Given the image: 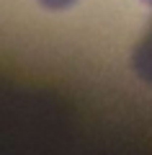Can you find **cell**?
<instances>
[{
  "mask_svg": "<svg viewBox=\"0 0 152 155\" xmlns=\"http://www.w3.org/2000/svg\"><path fill=\"white\" fill-rule=\"evenodd\" d=\"M77 0H39V5L47 8V11H67V8H72Z\"/></svg>",
  "mask_w": 152,
  "mask_h": 155,
  "instance_id": "obj_2",
  "label": "cell"
},
{
  "mask_svg": "<svg viewBox=\"0 0 152 155\" xmlns=\"http://www.w3.org/2000/svg\"><path fill=\"white\" fill-rule=\"evenodd\" d=\"M142 3H147V5H152V0H142Z\"/></svg>",
  "mask_w": 152,
  "mask_h": 155,
  "instance_id": "obj_3",
  "label": "cell"
},
{
  "mask_svg": "<svg viewBox=\"0 0 152 155\" xmlns=\"http://www.w3.org/2000/svg\"><path fill=\"white\" fill-rule=\"evenodd\" d=\"M131 65H134V72L142 80L152 83V23H150V28H147V34L142 36V41L137 44L134 57H131Z\"/></svg>",
  "mask_w": 152,
  "mask_h": 155,
  "instance_id": "obj_1",
  "label": "cell"
}]
</instances>
